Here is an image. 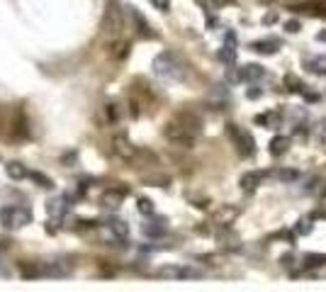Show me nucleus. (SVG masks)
Wrapping results in <instances>:
<instances>
[{"label":"nucleus","instance_id":"nucleus-1","mask_svg":"<svg viewBox=\"0 0 326 292\" xmlns=\"http://www.w3.org/2000/svg\"><path fill=\"white\" fill-rule=\"evenodd\" d=\"M200 132H202V120H200L195 112H190V110L178 112V114L166 124V129H163L166 139H168L170 144L182 146V148H192L195 142H198Z\"/></svg>","mask_w":326,"mask_h":292},{"label":"nucleus","instance_id":"nucleus-2","mask_svg":"<svg viewBox=\"0 0 326 292\" xmlns=\"http://www.w3.org/2000/svg\"><path fill=\"white\" fill-rule=\"evenodd\" d=\"M154 73L163 80H182L185 78V64L180 56L173 52H161L154 58Z\"/></svg>","mask_w":326,"mask_h":292},{"label":"nucleus","instance_id":"nucleus-3","mask_svg":"<svg viewBox=\"0 0 326 292\" xmlns=\"http://www.w3.org/2000/svg\"><path fill=\"white\" fill-rule=\"evenodd\" d=\"M226 132H229L232 142L236 144V151H238L244 158H251V156L256 154V139L251 136V132L236 127V124H229V127H226Z\"/></svg>","mask_w":326,"mask_h":292},{"label":"nucleus","instance_id":"nucleus-4","mask_svg":"<svg viewBox=\"0 0 326 292\" xmlns=\"http://www.w3.org/2000/svg\"><path fill=\"white\" fill-rule=\"evenodd\" d=\"M0 222H2L5 226H10V229H18V226H24V224L32 222V212H30L27 207L12 204V207L0 210Z\"/></svg>","mask_w":326,"mask_h":292},{"label":"nucleus","instance_id":"nucleus-5","mask_svg":"<svg viewBox=\"0 0 326 292\" xmlns=\"http://www.w3.org/2000/svg\"><path fill=\"white\" fill-rule=\"evenodd\" d=\"M124 27V20H122V10L117 2H110L108 10H105V18H102V32L108 36H120Z\"/></svg>","mask_w":326,"mask_h":292},{"label":"nucleus","instance_id":"nucleus-6","mask_svg":"<svg viewBox=\"0 0 326 292\" xmlns=\"http://www.w3.org/2000/svg\"><path fill=\"white\" fill-rule=\"evenodd\" d=\"M110 148H112V154H114L120 161H127V164L134 158V154H136V146L127 139V134H117V136L110 142Z\"/></svg>","mask_w":326,"mask_h":292},{"label":"nucleus","instance_id":"nucleus-7","mask_svg":"<svg viewBox=\"0 0 326 292\" xmlns=\"http://www.w3.org/2000/svg\"><path fill=\"white\" fill-rule=\"evenodd\" d=\"M158 278H166V280H188V278H200V270L190 268V266H163L156 270Z\"/></svg>","mask_w":326,"mask_h":292},{"label":"nucleus","instance_id":"nucleus-8","mask_svg":"<svg viewBox=\"0 0 326 292\" xmlns=\"http://www.w3.org/2000/svg\"><path fill=\"white\" fill-rule=\"evenodd\" d=\"M73 263H66V260H52V263H44L39 266V275L44 278H66L71 275Z\"/></svg>","mask_w":326,"mask_h":292},{"label":"nucleus","instance_id":"nucleus-9","mask_svg":"<svg viewBox=\"0 0 326 292\" xmlns=\"http://www.w3.org/2000/svg\"><path fill=\"white\" fill-rule=\"evenodd\" d=\"M124 198H127V188H110V190L102 192L100 202H102V207L114 210V207H120V204L124 202Z\"/></svg>","mask_w":326,"mask_h":292},{"label":"nucleus","instance_id":"nucleus-10","mask_svg":"<svg viewBox=\"0 0 326 292\" xmlns=\"http://www.w3.org/2000/svg\"><path fill=\"white\" fill-rule=\"evenodd\" d=\"M236 78H238V80H244V83H254V80L266 78V68H263V66H258V64H248V66H244L241 71L236 73Z\"/></svg>","mask_w":326,"mask_h":292},{"label":"nucleus","instance_id":"nucleus-11","mask_svg":"<svg viewBox=\"0 0 326 292\" xmlns=\"http://www.w3.org/2000/svg\"><path fill=\"white\" fill-rule=\"evenodd\" d=\"M129 164L134 168H154V166H158V158L148 148H136V154H134V158Z\"/></svg>","mask_w":326,"mask_h":292},{"label":"nucleus","instance_id":"nucleus-12","mask_svg":"<svg viewBox=\"0 0 326 292\" xmlns=\"http://www.w3.org/2000/svg\"><path fill=\"white\" fill-rule=\"evenodd\" d=\"M263 178H266V176H263L260 170H248V173H244V176H241L238 185H241V190H244V192H254L256 188L263 182Z\"/></svg>","mask_w":326,"mask_h":292},{"label":"nucleus","instance_id":"nucleus-13","mask_svg":"<svg viewBox=\"0 0 326 292\" xmlns=\"http://www.w3.org/2000/svg\"><path fill=\"white\" fill-rule=\"evenodd\" d=\"M219 58H222L224 64H234V58H236V36L232 34V32L226 34L224 46L219 49Z\"/></svg>","mask_w":326,"mask_h":292},{"label":"nucleus","instance_id":"nucleus-14","mask_svg":"<svg viewBox=\"0 0 326 292\" xmlns=\"http://www.w3.org/2000/svg\"><path fill=\"white\" fill-rule=\"evenodd\" d=\"M166 229H168L166 219H151V222H146L144 226H142V232H144L146 236H163Z\"/></svg>","mask_w":326,"mask_h":292},{"label":"nucleus","instance_id":"nucleus-15","mask_svg":"<svg viewBox=\"0 0 326 292\" xmlns=\"http://www.w3.org/2000/svg\"><path fill=\"white\" fill-rule=\"evenodd\" d=\"M5 173H8L12 180H22V178H27V176H30V170L20 164V161H10V164L5 166Z\"/></svg>","mask_w":326,"mask_h":292},{"label":"nucleus","instance_id":"nucleus-16","mask_svg":"<svg viewBox=\"0 0 326 292\" xmlns=\"http://www.w3.org/2000/svg\"><path fill=\"white\" fill-rule=\"evenodd\" d=\"M272 176H275L280 182H288V185H292V182H297L300 178H302V173L294 170V168H280V170H275Z\"/></svg>","mask_w":326,"mask_h":292},{"label":"nucleus","instance_id":"nucleus-17","mask_svg":"<svg viewBox=\"0 0 326 292\" xmlns=\"http://www.w3.org/2000/svg\"><path fill=\"white\" fill-rule=\"evenodd\" d=\"M108 229L114 234V236H120V238H127L129 234V226H127V222H122V219H110L108 222Z\"/></svg>","mask_w":326,"mask_h":292},{"label":"nucleus","instance_id":"nucleus-18","mask_svg":"<svg viewBox=\"0 0 326 292\" xmlns=\"http://www.w3.org/2000/svg\"><path fill=\"white\" fill-rule=\"evenodd\" d=\"M288 146H290V139H288V136H275L270 142V154L272 156H280V154L288 151Z\"/></svg>","mask_w":326,"mask_h":292},{"label":"nucleus","instance_id":"nucleus-19","mask_svg":"<svg viewBox=\"0 0 326 292\" xmlns=\"http://www.w3.org/2000/svg\"><path fill=\"white\" fill-rule=\"evenodd\" d=\"M275 49H278L275 39H263V42H256L254 44V52H258V54H275Z\"/></svg>","mask_w":326,"mask_h":292},{"label":"nucleus","instance_id":"nucleus-20","mask_svg":"<svg viewBox=\"0 0 326 292\" xmlns=\"http://www.w3.org/2000/svg\"><path fill=\"white\" fill-rule=\"evenodd\" d=\"M307 68L312 73H324L326 76V56H314V58H309Z\"/></svg>","mask_w":326,"mask_h":292},{"label":"nucleus","instance_id":"nucleus-21","mask_svg":"<svg viewBox=\"0 0 326 292\" xmlns=\"http://www.w3.org/2000/svg\"><path fill=\"white\" fill-rule=\"evenodd\" d=\"M326 263V256H316V254H309V256H304V270L307 268H319V266H324Z\"/></svg>","mask_w":326,"mask_h":292},{"label":"nucleus","instance_id":"nucleus-22","mask_svg":"<svg viewBox=\"0 0 326 292\" xmlns=\"http://www.w3.org/2000/svg\"><path fill=\"white\" fill-rule=\"evenodd\" d=\"M102 112H105V120H108V124H114L117 120H120V110H117V105H105L102 108Z\"/></svg>","mask_w":326,"mask_h":292},{"label":"nucleus","instance_id":"nucleus-23","mask_svg":"<svg viewBox=\"0 0 326 292\" xmlns=\"http://www.w3.org/2000/svg\"><path fill=\"white\" fill-rule=\"evenodd\" d=\"M275 120H280V112H268V114H258V117H256L258 124H268V127L275 124Z\"/></svg>","mask_w":326,"mask_h":292},{"label":"nucleus","instance_id":"nucleus-24","mask_svg":"<svg viewBox=\"0 0 326 292\" xmlns=\"http://www.w3.org/2000/svg\"><path fill=\"white\" fill-rule=\"evenodd\" d=\"M136 207H139V212H142V214H146V217H151V214H154V202L146 200V198H139Z\"/></svg>","mask_w":326,"mask_h":292},{"label":"nucleus","instance_id":"nucleus-25","mask_svg":"<svg viewBox=\"0 0 326 292\" xmlns=\"http://www.w3.org/2000/svg\"><path fill=\"white\" fill-rule=\"evenodd\" d=\"M30 178L36 182V185H42V188H46V190H52L54 188V182L49 180L46 176H42V173H30Z\"/></svg>","mask_w":326,"mask_h":292},{"label":"nucleus","instance_id":"nucleus-26","mask_svg":"<svg viewBox=\"0 0 326 292\" xmlns=\"http://www.w3.org/2000/svg\"><path fill=\"white\" fill-rule=\"evenodd\" d=\"M20 273L24 275V278H39V266L32 268L30 263H20Z\"/></svg>","mask_w":326,"mask_h":292},{"label":"nucleus","instance_id":"nucleus-27","mask_svg":"<svg viewBox=\"0 0 326 292\" xmlns=\"http://www.w3.org/2000/svg\"><path fill=\"white\" fill-rule=\"evenodd\" d=\"M316 136L326 142V120H319V124H316Z\"/></svg>","mask_w":326,"mask_h":292},{"label":"nucleus","instance_id":"nucleus-28","mask_svg":"<svg viewBox=\"0 0 326 292\" xmlns=\"http://www.w3.org/2000/svg\"><path fill=\"white\" fill-rule=\"evenodd\" d=\"M151 2H154V5L158 8V10H163V12H166V10L170 8V2H168V0H151Z\"/></svg>","mask_w":326,"mask_h":292},{"label":"nucleus","instance_id":"nucleus-29","mask_svg":"<svg viewBox=\"0 0 326 292\" xmlns=\"http://www.w3.org/2000/svg\"><path fill=\"white\" fill-rule=\"evenodd\" d=\"M314 8H316V10H312V12H319V15H326V0H322V2H316Z\"/></svg>","mask_w":326,"mask_h":292},{"label":"nucleus","instance_id":"nucleus-30","mask_svg":"<svg viewBox=\"0 0 326 292\" xmlns=\"http://www.w3.org/2000/svg\"><path fill=\"white\" fill-rule=\"evenodd\" d=\"M300 224H302V226H297V232H300V234H309V229H312L309 222H300Z\"/></svg>","mask_w":326,"mask_h":292},{"label":"nucleus","instance_id":"nucleus-31","mask_svg":"<svg viewBox=\"0 0 326 292\" xmlns=\"http://www.w3.org/2000/svg\"><path fill=\"white\" fill-rule=\"evenodd\" d=\"M258 95H263V90H258V88H256V90H248V98H258Z\"/></svg>","mask_w":326,"mask_h":292},{"label":"nucleus","instance_id":"nucleus-32","mask_svg":"<svg viewBox=\"0 0 326 292\" xmlns=\"http://www.w3.org/2000/svg\"><path fill=\"white\" fill-rule=\"evenodd\" d=\"M0 275H8L5 270H2V260H0Z\"/></svg>","mask_w":326,"mask_h":292}]
</instances>
